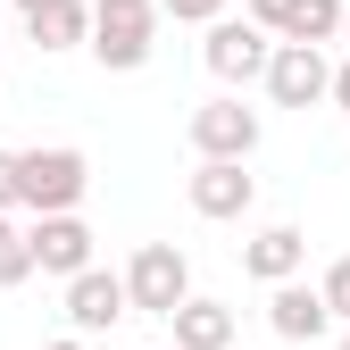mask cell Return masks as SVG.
<instances>
[{
  "label": "cell",
  "mask_w": 350,
  "mask_h": 350,
  "mask_svg": "<svg viewBox=\"0 0 350 350\" xmlns=\"http://www.w3.org/2000/svg\"><path fill=\"white\" fill-rule=\"evenodd\" d=\"M267 325H275V342H325L334 334V309H325L317 284L284 275V284H267Z\"/></svg>",
  "instance_id": "10"
},
{
  "label": "cell",
  "mask_w": 350,
  "mask_h": 350,
  "mask_svg": "<svg viewBox=\"0 0 350 350\" xmlns=\"http://www.w3.org/2000/svg\"><path fill=\"white\" fill-rule=\"evenodd\" d=\"M258 109H242V92H217V100H200L192 109V150L200 159H250L258 150Z\"/></svg>",
  "instance_id": "6"
},
{
  "label": "cell",
  "mask_w": 350,
  "mask_h": 350,
  "mask_svg": "<svg viewBox=\"0 0 350 350\" xmlns=\"http://www.w3.org/2000/svg\"><path fill=\"white\" fill-rule=\"evenodd\" d=\"M334 42H350V0H342V33H334Z\"/></svg>",
  "instance_id": "21"
},
{
  "label": "cell",
  "mask_w": 350,
  "mask_h": 350,
  "mask_svg": "<svg viewBox=\"0 0 350 350\" xmlns=\"http://www.w3.org/2000/svg\"><path fill=\"white\" fill-rule=\"evenodd\" d=\"M0 9H9V0H0Z\"/></svg>",
  "instance_id": "24"
},
{
  "label": "cell",
  "mask_w": 350,
  "mask_h": 350,
  "mask_svg": "<svg viewBox=\"0 0 350 350\" xmlns=\"http://www.w3.org/2000/svg\"><path fill=\"white\" fill-rule=\"evenodd\" d=\"M184 200H192V217L226 226V217H250L258 175H250V159H200V167H192V184H184Z\"/></svg>",
  "instance_id": "7"
},
{
  "label": "cell",
  "mask_w": 350,
  "mask_h": 350,
  "mask_svg": "<svg viewBox=\"0 0 350 350\" xmlns=\"http://www.w3.org/2000/svg\"><path fill=\"white\" fill-rule=\"evenodd\" d=\"M134 317V300H125V275L109 267H75L67 275V334H109Z\"/></svg>",
  "instance_id": "9"
},
{
  "label": "cell",
  "mask_w": 350,
  "mask_h": 350,
  "mask_svg": "<svg viewBox=\"0 0 350 350\" xmlns=\"http://www.w3.org/2000/svg\"><path fill=\"white\" fill-rule=\"evenodd\" d=\"M9 9H33V0H9Z\"/></svg>",
  "instance_id": "23"
},
{
  "label": "cell",
  "mask_w": 350,
  "mask_h": 350,
  "mask_svg": "<svg viewBox=\"0 0 350 350\" xmlns=\"http://www.w3.org/2000/svg\"><path fill=\"white\" fill-rule=\"evenodd\" d=\"M42 350H83V334H59V342H42Z\"/></svg>",
  "instance_id": "20"
},
{
  "label": "cell",
  "mask_w": 350,
  "mask_h": 350,
  "mask_svg": "<svg viewBox=\"0 0 350 350\" xmlns=\"http://www.w3.org/2000/svg\"><path fill=\"white\" fill-rule=\"evenodd\" d=\"M25 250H33V275H75L92 267V226H83L75 208H51V217H25Z\"/></svg>",
  "instance_id": "8"
},
{
  "label": "cell",
  "mask_w": 350,
  "mask_h": 350,
  "mask_svg": "<svg viewBox=\"0 0 350 350\" xmlns=\"http://www.w3.org/2000/svg\"><path fill=\"white\" fill-rule=\"evenodd\" d=\"M167 325H175V350H234V309H226V300L184 292L167 309Z\"/></svg>",
  "instance_id": "12"
},
{
  "label": "cell",
  "mask_w": 350,
  "mask_h": 350,
  "mask_svg": "<svg viewBox=\"0 0 350 350\" xmlns=\"http://www.w3.org/2000/svg\"><path fill=\"white\" fill-rule=\"evenodd\" d=\"M0 208H17V150H0Z\"/></svg>",
  "instance_id": "18"
},
{
  "label": "cell",
  "mask_w": 350,
  "mask_h": 350,
  "mask_svg": "<svg viewBox=\"0 0 350 350\" xmlns=\"http://www.w3.org/2000/svg\"><path fill=\"white\" fill-rule=\"evenodd\" d=\"M25 33H33V51H83L92 0H33V9H25Z\"/></svg>",
  "instance_id": "13"
},
{
  "label": "cell",
  "mask_w": 350,
  "mask_h": 350,
  "mask_svg": "<svg viewBox=\"0 0 350 350\" xmlns=\"http://www.w3.org/2000/svg\"><path fill=\"white\" fill-rule=\"evenodd\" d=\"M33 275V250H25V226H9V217H0V292L9 284H25Z\"/></svg>",
  "instance_id": "14"
},
{
  "label": "cell",
  "mask_w": 350,
  "mask_h": 350,
  "mask_svg": "<svg viewBox=\"0 0 350 350\" xmlns=\"http://www.w3.org/2000/svg\"><path fill=\"white\" fill-rule=\"evenodd\" d=\"M0 67H9V59H0Z\"/></svg>",
  "instance_id": "26"
},
{
  "label": "cell",
  "mask_w": 350,
  "mask_h": 350,
  "mask_svg": "<svg viewBox=\"0 0 350 350\" xmlns=\"http://www.w3.org/2000/svg\"><path fill=\"white\" fill-rule=\"evenodd\" d=\"M258 83H267V100H275V109H317V100H325V83H334L325 42H275L267 67H258Z\"/></svg>",
  "instance_id": "3"
},
{
  "label": "cell",
  "mask_w": 350,
  "mask_h": 350,
  "mask_svg": "<svg viewBox=\"0 0 350 350\" xmlns=\"http://www.w3.org/2000/svg\"><path fill=\"white\" fill-rule=\"evenodd\" d=\"M242 17H250V25H267L275 42H292V25H300V0H250Z\"/></svg>",
  "instance_id": "15"
},
{
  "label": "cell",
  "mask_w": 350,
  "mask_h": 350,
  "mask_svg": "<svg viewBox=\"0 0 350 350\" xmlns=\"http://www.w3.org/2000/svg\"><path fill=\"white\" fill-rule=\"evenodd\" d=\"M92 192V159L75 142H42V150H17V208L25 217H51V208H75Z\"/></svg>",
  "instance_id": "2"
},
{
  "label": "cell",
  "mask_w": 350,
  "mask_h": 350,
  "mask_svg": "<svg viewBox=\"0 0 350 350\" xmlns=\"http://www.w3.org/2000/svg\"><path fill=\"white\" fill-rule=\"evenodd\" d=\"M300 267H309V234H300V226H258L242 242V275H258V284H284Z\"/></svg>",
  "instance_id": "11"
},
{
  "label": "cell",
  "mask_w": 350,
  "mask_h": 350,
  "mask_svg": "<svg viewBox=\"0 0 350 350\" xmlns=\"http://www.w3.org/2000/svg\"><path fill=\"white\" fill-rule=\"evenodd\" d=\"M0 217H9V208H0Z\"/></svg>",
  "instance_id": "25"
},
{
  "label": "cell",
  "mask_w": 350,
  "mask_h": 350,
  "mask_svg": "<svg viewBox=\"0 0 350 350\" xmlns=\"http://www.w3.org/2000/svg\"><path fill=\"white\" fill-rule=\"evenodd\" d=\"M184 292H192V258L175 250V242H142L134 267H125V300H134V317H167Z\"/></svg>",
  "instance_id": "4"
},
{
  "label": "cell",
  "mask_w": 350,
  "mask_h": 350,
  "mask_svg": "<svg viewBox=\"0 0 350 350\" xmlns=\"http://www.w3.org/2000/svg\"><path fill=\"white\" fill-rule=\"evenodd\" d=\"M159 17H175V25H208V17H226V0H159Z\"/></svg>",
  "instance_id": "17"
},
{
  "label": "cell",
  "mask_w": 350,
  "mask_h": 350,
  "mask_svg": "<svg viewBox=\"0 0 350 350\" xmlns=\"http://www.w3.org/2000/svg\"><path fill=\"white\" fill-rule=\"evenodd\" d=\"M317 292H325V309H334V325H350V258H334Z\"/></svg>",
  "instance_id": "16"
},
{
  "label": "cell",
  "mask_w": 350,
  "mask_h": 350,
  "mask_svg": "<svg viewBox=\"0 0 350 350\" xmlns=\"http://www.w3.org/2000/svg\"><path fill=\"white\" fill-rule=\"evenodd\" d=\"M200 33H208V42H200V59H208L217 83H258V67H267V51H275V33H267V25H250V17H208Z\"/></svg>",
  "instance_id": "5"
},
{
  "label": "cell",
  "mask_w": 350,
  "mask_h": 350,
  "mask_svg": "<svg viewBox=\"0 0 350 350\" xmlns=\"http://www.w3.org/2000/svg\"><path fill=\"white\" fill-rule=\"evenodd\" d=\"M325 100H342V117H350V67H334V83H325Z\"/></svg>",
  "instance_id": "19"
},
{
  "label": "cell",
  "mask_w": 350,
  "mask_h": 350,
  "mask_svg": "<svg viewBox=\"0 0 350 350\" xmlns=\"http://www.w3.org/2000/svg\"><path fill=\"white\" fill-rule=\"evenodd\" d=\"M334 350H350V325H342V342H334Z\"/></svg>",
  "instance_id": "22"
},
{
  "label": "cell",
  "mask_w": 350,
  "mask_h": 350,
  "mask_svg": "<svg viewBox=\"0 0 350 350\" xmlns=\"http://www.w3.org/2000/svg\"><path fill=\"white\" fill-rule=\"evenodd\" d=\"M83 51H92L109 75L150 67V51H159V0H92V33H83Z\"/></svg>",
  "instance_id": "1"
}]
</instances>
